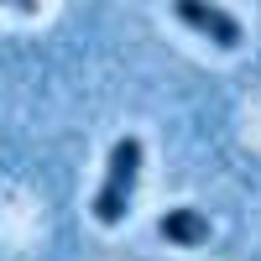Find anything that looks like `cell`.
Here are the masks:
<instances>
[{
  "label": "cell",
  "mask_w": 261,
  "mask_h": 261,
  "mask_svg": "<svg viewBox=\"0 0 261 261\" xmlns=\"http://www.w3.org/2000/svg\"><path fill=\"white\" fill-rule=\"evenodd\" d=\"M157 235L167 246H204L209 241V220L199 209H167L162 220H157Z\"/></svg>",
  "instance_id": "obj_3"
},
{
  "label": "cell",
  "mask_w": 261,
  "mask_h": 261,
  "mask_svg": "<svg viewBox=\"0 0 261 261\" xmlns=\"http://www.w3.org/2000/svg\"><path fill=\"white\" fill-rule=\"evenodd\" d=\"M172 16L183 21L188 32H199L204 42H214V47H241V21H235L225 6H214V0H172Z\"/></svg>",
  "instance_id": "obj_2"
},
{
  "label": "cell",
  "mask_w": 261,
  "mask_h": 261,
  "mask_svg": "<svg viewBox=\"0 0 261 261\" xmlns=\"http://www.w3.org/2000/svg\"><path fill=\"white\" fill-rule=\"evenodd\" d=\"M141 157L146 146L141 136H120L110 146V162H105V183L94 193V220L99 225H120L130 214V193H136V178H141Z\"/></svg>",
  "instance_id": "obj_1"
},
{
  "label": "cell",
  "mask_w": 261,
  "mask_h": 261,
  "mask_svg": "<svg viewBox=\"0 0 261 261\" xmlns=\"http://www.w3.org/2000/svg\"><path fill=\"white\" fill-rule=\"evenodd\" d=\"M0 6H11V11H21V16H37V0H0Z\"/></svg>",
  "instance_id": "obj_4"
}]
</instances>
